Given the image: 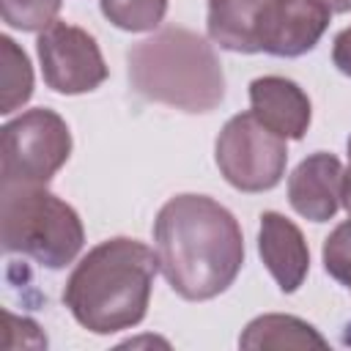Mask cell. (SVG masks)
<instances>
[{
	"instance_id": "6",
	"label": "cell",
	"mask_w": 351,
	"mask_h": 351,
	"mask_svg": "<svg viewBox=\"0 0 351 351\" xmlns=\"http://www.w3.org/2000/svg\"><path fill=\"white\" fill-rule=\"evenodd\" d=\"M214 159L222 178L239 192H269L274 189L288 165V145L285 137L263 126L255 112L233 115L217 143Z\"/></svg>"
},
{
	"instance_id": "2",
	"label": "cell",
	"mask_w": 351,
	"mask_h": 351,
	"mask_svg": "<svg viewBox=\"0 0 351 351\" xmlns=\"http://www.w3.org/2000/svg\"><path fill=\"white\" fill-rule=\"evenodd\" d=\"M156 271V250L126 236L107 239L90 247L71 269L63 304L93 335L132 329L148 313Z\"/></svg>"
},
{
	"instance_id": "8",
	"label": "cell",
	"mask_w": 351,
	"mask_h": 351,
	"mask_svg": "<svg viewBox=\"0 0 351 351\" xmlns=\"http://www.w3.org/2000/svg\"><path fill=\"white\" fill-rule=\"evenodd\" d=\"M332 11L321 0H261L255 47L274 58H299L321 41Z\"/></svg>"
},
{
	"instance_id": "12",
	"label": "cell",
	"mask_w": 351,
	"mask_h": 351,
	"mask_svg": "<svg viewBox=\"0 0 351 351\" xmlns=\"http://www.w3.org/2000/svg\"><path fill=\"white\" fill-rule=\"evenodd\" d=\"M261 0H208L206 8V30L208 38L241 55H255V14Z\"/></svg>"
},
{
	"instance_id": "17",
	"label": "cell",
	"mask_w": 351,
	"mask_h": 351,
	"mask_svg": "<svg viewBox=\"0 0 351 351\" xmlns=\"http://www.w3.org/2000/svg\"><path fill=\"white\" fill-rule=\"evenodd\" d=\"M321 258L326 274L351 291V217L324 239Z\"/></svg>"
},
{
	"instance_id": "4",
	"label": "cell",
	"mask_w": 351,
	"mask_h": 351,
	"mask_svg": "<svg viewBox=\"0 0 351 351\" xmlns=\"http://www.w3.org/2000/svg\"><path fill=\"white\" fill-rule=\"evenodd\" d=\"M0 233L8 255L52 271L69 266L85 244L80 214L47 186H0Z\"/></svg>"
},
{
	"instance_id": "3",
	"label": "cell",
	"mask_w": 351,
	"mask_h": 351,
	"mask_svg": "<svg viewBox=\"0 0 351 351\" xmlns=\"http://www.w3.org/2000/svg\"><path fill=\"white\" fill-rule=\"evenodd\" d=\"M132 88L181 112H211L225 99V74L214 47L195 30L162 27L126 55Z\"/></svg>"
},
{
	"instance_id": "15",
	"label": "cell",
	"mask_w": 351,
	"mask_h": 351,
	"mask_svg": "<svg viewBox=\"0 0 351 351\" xmlns=\"http://www.w3.org/2000/svg\"><path fill=\"white\" fill-rule=\"evenodd\" d=\"M99 5L104 19L126 33L154 30L167 14V0H99Z\"/></svg>"
},
{
	"instance_id": "9",
	"label": "cell",
	"mask_w": 351,
	"mask_h": 351,
	"mask_svg": "<svg viewBox=\"0 0 351 351\" xmlns=\"http://www.w3.org/2000/svg\"><path fill=\"white\" fill-rule=\"evenodd\" d=\"M343 162L329 151L304 156L288 176V203L310 222H329L343 206Z\"/></svg>"
},
{
	"instance_id": "10",
	"label": "cell",
	"mask_w": 351,
	"mask_h": 351,
	"mask_svg": "<svg viewBox=\"0 0 351 351\" xmlns=\"http://www.w3.org/2000/svg\"><path fill=\"white\" fill-rule=\"evenodd\" d=\"M258 252L282 293L302 288L310 271V247L299 225L277 211H263L258 228Z\"/></svg>"
},
{
	"instance_id": "5",
	"label": "cell",
	"mask_w": 351,
	"mask_h": 351,
	"mask_svg": "<svg viewBox=\"0 0 351 351\" xmlns=\"http://www.w3.org/2000/svg\"><path fill=\"white\" fill-rule=\"evenodd\" d=\"M69 156V123L49 107L25 110L0 129V186H47Z\"/></svg>"
},
{
	"instance_id": "11",
	"label": "cell",
	"mask_w": 351,
	"mask_h": 351,
	"mask_svg": "<svg viewBox=\"0 0 351 351\" xmlns=\"http://www.w3.org/2000/svg\"><path fill=\"white\" fill-rule=\"evenodd\" d=\"M250 107L255 118L285 140H302L310 129V96L288 77L266 74L250 82Z\"/></svg>"
},
{
	"instance_id": "7",
	"label": "cell",
	"mask_w": 351,
	"mask_h": 351,
	"mask_svg": "<svg viewBox=\"0 0 351 351\" xmlns=\"http://www.w3.org/2000/svg\"><path fill=\"white\" fill-rule=\"evenodd\" d=\"M36 52L47 88L63 96L90 93L110 74L96 38L88 30L60 19L38 33Z\"/></svg>"
},
{
	"instance_id": "14",
	"label": "cell",
	"mask_w": 351,
	"mask_h": 351,
	"mask_svg": "<svg viewBox=\"0 0 351 351\" xmlns=\"http://www.w3.org/2000/svg\"><path fill=\"white\" fill-rule=\"evenodd\" d=\"M0 63H3L0 112L11 115L33 96V69H30V58L11 36H0Z\"/></svg>"
},
{
	"instance_id": "19",
	"label": "cell",
	"mask_w": 351,
	"mask_h": 351,
	"mask_svg": "<svg viewBox=\"0 0 351 351\" xmlns=\"http://www.w3.org/2000/svg\"><path fill=\"white\" fill-rule=\"evenodd\" d=\"M343 206L351 217V137H348V167H346V176H343Z\"/></svg>"
},
{
	"instance_id": "16",
	"label": "cell",
	"mask_w": 351,
	"mask_h": 351,
	"mask_svg": "<svg viewBox=\"0 0 351 351\" xmlns=\"http://www.w3.org/2000/svg\"><path fill=\"white\" fill-rule=\"evenodd\" d=\"M63 0H0L3 22L22 33H41L60 11Z\"/></svg>"
},
{
	"instance_id": "18",
	"label": "cell",
	"mask_w": 351,
	"mask_h": 351,
	"mask_svg": "<svg viewBox=\"0 0 351 351\" xmlns=\"http://www.w3.org/2000/svg\"><path fill=\"white\" fill-rule=\"evenodd\" d=\"M332 63L337 66L340 74L351 77V25L335 36V44H332Z\"/></svg>"
},
{
	"instance_id": "1",
	"label": "cell",
	"mask_w": 351,
	"mask_h": 351,
	"mask_svg": "<svg viewBox=\"0 0 351 351\" xmlns=\"http://www.w3.org/2000/svg\"><path fill=\"white\" fill-rule=\"evenodd\" d=\"M154 250L167 285L186 302L219 296L244 266L241 225L208 195L170 197L154 219Z\"/></svg>"
},
{
	"instance_id": "13",
	"label": "cell",
	"mask_w": 351,
	"mask_h": 351,
	"mask_svg": "<svg viewBox=\"0 0 351 351\" xmlns=\"http://www.w3.org/2000/svg\"><path fill=\"white\" fill-rule=\"evenodd\" d=\"M241 348H326V337L307 321L285 313H266L252 318L241 337Z\"/></svg>"
},
{
	"instance_id": "20",
	"label": "cell",
	"mask_w": 351,
	"mask_h": 351,
	"mask_svg": "<svg viewBox=\"0 0 351 351\" xmlns=\"http://www.w3.org/2000/svg\"><path fill=\"white\" fill-rule=\"evenodd\" d=\"M332 14H346V11H351V0H321Z\"/></svg>"
}]
</instances>
